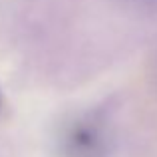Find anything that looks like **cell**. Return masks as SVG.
I'll return each mask as SVG.
<instances>
[{"label": "cell", "instance_id": "obj_1", "mask_svg": "<svg viewBox=\"0 0 157 157\" xmlns=\"http://www.w3.org/2000/svg\"><path fill=\"white\" fill-rule=\"evenodd\" d=\"M68 149L74 157H98L101 151V135L90 121H78L70 129Z\"/></svg>", "mask_w": 157, "mask_h": 157}]
</instances>
